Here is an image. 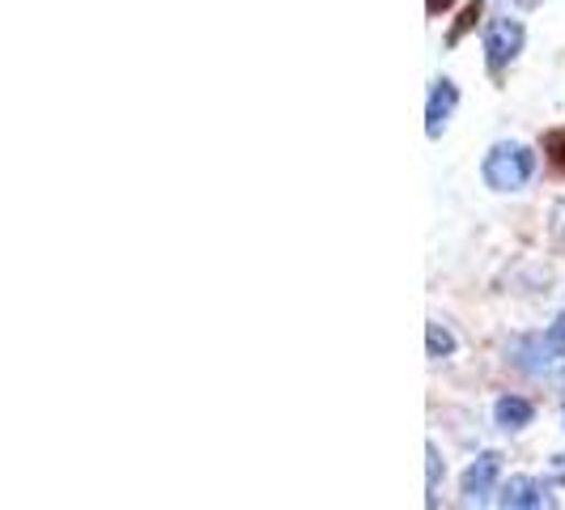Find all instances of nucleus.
Wrapping results in <instances>:
<instances>
[{
    "mask_svg": "<svg viewBox=\"0 0 565 510\" xmlns=\"http://www.w3.org/2000/svg\"><path fill=\"white\" fill-rule=\"evenodd\" d=\"M507 362L532 379H548L565 366V311L540 332H519L507 340Z\"/></svg>",
    "mask_w": 565,
    "mask_h": 510,
    "instance_id": "obj_1",
    "label": "nucleus"
},
{
    "mask_svg": "<svg viewBox=\"0 0 565 510\" xmlns=\"http://www.w3.org/2000/svg\"><path fill=\"white\" fill-rule=\"evenodd\" d=\"M425 349H429V358H451L455 353V332L447 328V323H438V319H429L425 323Z\"/></svg>",
    "mask_w": 565,
    "mask_h": 510,
    "instance_id": "obj_8",
    "label": "nucleus"
},
{
    "mask_svg": "<svg viewBox=\"0 0 565 510\" xmlns=\"http://www.w3.org/2000/svg\"><path fill=\"white\" fill-rule=\"evenodd\" d=\"M498 485H502V455L481 451L468 468H463V481H459L463 507H484V502H493Z\"/></svg>",
    "mask_w": 565,
    "mask_h": 510,
    "instance_id": "obj_4",
    "label": "nucleus"
},
{
    "mask_svg": "<svg viewBox=\"0 0 565 510\" xmlns=\"http://www.w3.org/2000/svg\"><path fill=\"white\" fill-rule=\"evenodd\" d=\"M536 417V404L523 396H498L493 400V425L498 429H507V434H519V429H527Z\"/></svg>",
    "mask_w": 565,
    "mask_h": 510,
    "instance_id": "obj_7",
    "label": "nucleus"
},
{
    "mask_svg": "<svg viewBox=\"0 0 565 510\" xmlns=\"http://www.w3.org/2000/svg\"><path fill=\"white\" fill-rule=\"evenodd\" d=\"M523 43H527V30L523 22H514V18H493L481 34V47H484V64H489V73H502L510 68L519 52H523Z\"/></svg>",
    "mask_w": 565,
    "mask_h": 510,
    "instance_id": "obj_3",
    "label": "nucleus"
},
{
    "mask_svg": "<svg viewBox=\"0 0 565 510\" xmlns=\"http://www.w3.org/2000/svg\"><path fill=\"white\" fill-rule=\"evenodd\" d=\"M455 107H459V85H455L451 77H438V82L429 85V98H425V132H429L434 141L447 132Z\"/></svg>",
    "mask_w": 565,
    "mask_h": 510,
    "instance_id": "obj_6",
    "label": "nucleus"
},
{
    "mask_svg": "<svg viewBox=\"0 0 565 510\" xmlns=\"http://www.w3.org/2000/svg\"><path fill=\"white\" fill-rule=\"evenodd\" d=\"M540 170V158L532 145L523 141H498L481 162V179L493 192H523Z\"/></svg>",
    "mask_w": 565,
    "mask_h": 510,
    "instance_id": "obj_2",
    "label": "nucleus"
},
{
    "mask_svg": "<svg viewBox=\"0 0 565 510\" xmlns=\"http://www.w3.org/2000/svg\"><path fill=\"white\" fill-rule=\"evenodd\" d=\"M425 459H429L425 468H429V507H434V502H438V498H434V493H438V477H443V455H438L434 443H425Z\"/></svg>",
    "mask_w": 565,
    "mask_h": 510,
    "instance_id": "obj_9",
    "label": "nucleus"
},
{
    "mask_svg": "<svg viewBox=\"0 0 565 510\" xmlns=\"http://www.w3.org/2000/svg\"><path fill=\"white\" fill-rule=\"evenodd\" d=\"M502 510H553L557 498H553V485L540 481V477H510V481L498 485V498H493Z\"/></svg>",
    "mask_w": 565,
    "mask_h": 510,
    "instance_id": "obj_5",
    "label": "nucleus"
},
{
    "mask_svg": "<svg viewBox=\"0 0 565 510\" xmlns=\"http://www.w3.org/2000/svg\"><path fill=\"white\" fill-rule=\"evenodd\" d=\"M557 383H562V396H565V366L557 370Z\"/></svg>",
    "mask_w": 565,
    "mask_h": 510,
    "instance_id": "obj_12",
    "label": "nucleus"
},
{
    "mask_svg": "<svg viewBox=\"0 0 565 510\" xmlns=\"http://www.w3.org/2000/svg\"><path fill=\"white\" fill-rule=\"evenodd\" d=\"M553 234L565 243V200H557V204H553Z\"/></svg>",
    "mask_w": 565,
    "mask_h": 510,
    "instance_id": "obj_10",
    "label": "nucleus"
},
{
    "mask_svg": "<svg viewBox=\"0 0 565 510\" xmlns=\"http://www.w3.org/2000/svg\"><path fill=\"white\" fill-rule=\"evenodd\" d=\"M553 477H557V481H565V455H557V459H553Z\"/></svg>",
    "mask_w": 565,
    "mask_h": 510,
    "instance_id": "obj_11",
    "label": "nucleus"
}]
</instances>
